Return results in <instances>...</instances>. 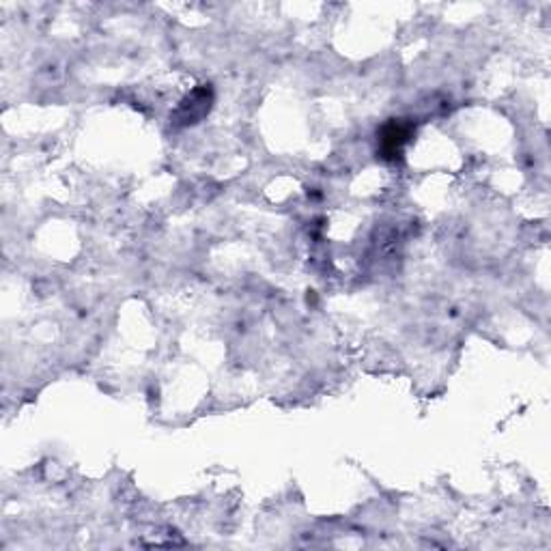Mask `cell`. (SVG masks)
I'll list each match as a JSON object with an SVG mask.
<instances>
[{
    "mask_svg": "<svg viewBox=\"0 0 551 551\" xmlns=\"http://www.w3.org/2000/svg\"><path fill=\"white\" fill-rule=\"evenodd\" d=\"M407 136H409V130L407 128H403L401 123H390V125H386L383 128V132H381V145H383V151H388V153H401V145L407 140Z\"/></svg>",
    "mask_w": 551,
    "mask_h": 551,
    "instance_id": "obj_1",
    "label": "cell"
}]
</instances>
